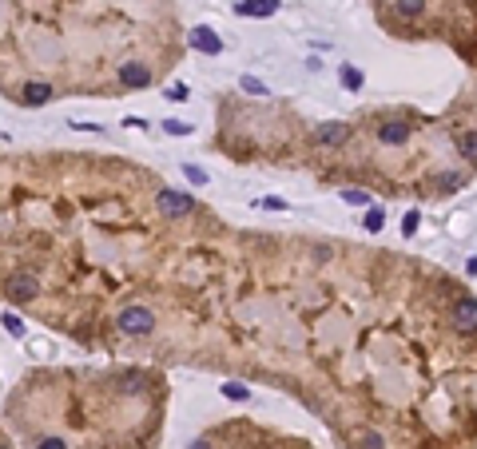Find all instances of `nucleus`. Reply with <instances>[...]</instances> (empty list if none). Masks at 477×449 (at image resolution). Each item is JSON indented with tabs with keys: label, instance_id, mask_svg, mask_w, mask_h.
Returning <instances> with one entry per match:
<instances>
[{
	"label": "nucleus",
	"instance_id": "nucleus-1",
	"mask_svg": "<svg viewBox=\"0 0 477 449\" xmlns=\"http://www.w3.org/2000/svg\"><path fill=\"white\" fill-rule=\"evenodd\" d=\"M116 330L127 334V338H147L151 330H155V315L147 310V306H123L120 315H116Z\"/></svg>",
	"mask_w": 477,
	"mask_h": 449
},
{
	"label": "nucleus",
	"instance_id": "nucleus-2",
	"mask_svg": "<svg viewBox=\"0 0 477 449\" xmlns=\"http://www.w3.org/2000/svg\"><path fill=\"white\" fill-rule=\"evenodd\" d=\"M155 211L163 219H187V215H195V199H191L187 191L163 187V191H155Z\"/></svg>",
	"mask_w": 477,
	"mask_h": 449
},
{
	"label": "nucleus",
	"instance_id": "nucleus-3",
	"mask_svg": "<svg viewBox=\"0 0 477 449\" xmlns=\"http://www.w3.org/2000/svg\"><path fill=\"white\" fill-rule=\"evenodd\" d=\"M4 291H8L13 303H32V298L40 294V279L32 275V270H16V275H8Z\"/></svg>",
	"mask_w": 477,
	"mask_h": 449
},
{
	"label": "nucleus",
	"instance_id": "nucleus-4",
	"mask_svg": "<svg viewBox=\"0 0 477 449\" xmlns=\"http://www.w3.org/2000/svg\"><path fill=\"white\" fill-rule=\"evenodd\" d=\"M116 80H120L123 92H144V88L151 84V68H147V64H139V60H127V64H120V68H116Z\"/></svg>",
	"mask_w": 477,
	"mask_h": 449
},
{
	"label": "nucleus",
	"instance_id": "nucleus-5",
	"mask_svg": "<svg viewBox=\"0 0 477 449\" xmlns=\"http://www.w3.org/2000/svg\"><path fill=\"white\" fill-rule=\"evenodd\" d=\"M410 135H414V127L406 120H382L378 127H374V139H378L382 147H402Z\"/></svg>",
	"mask_w": 477,
	"mask_h": 449
},
{
	"label": "nucleus",
	"instance_id": "nucleus-6",
	"mask_svg": "<svg viewBox=\"0 0 477 449\" xmlns=\"http://www.w3.org/2000/svg\"><path fill=\"white\" fill-rule=\"evenodd\" d=\"M453 330L457 334H477V298H457L453 303Z\"/></svg>",
	"mask_w": 477,
	"mask_h": 449
},
{
	"label": "nucleus",
	"instance_id": "nucleus-7",
	"mask_svg": "<svg viewBox=\"0 0 477 449\" xmlns=\"http://www.w3.org/2000/svg\"><path fill=\"white\" fill-rule=\"evenodd\" d=\"M282 0H235V16H247V20H267V16L279 13Z\"/></svg>",
	"mask_w": 477,
	"mask_h": 449
},
{
	"label": "nucleus",
	"instance_id": "nucleus-8",
	"mask_svg": "<svg viewBox=\"0 0 477 449\" xmlns=\"http://www.w3.org/2000/svg\"><path fill=\"white\" fill-rule=\"evenodd\" d=\"M346 139H350V123H318L314 127V144L318 147H343Z\"/></svg>",
	"mask_w": 477,
	"mask_h": 449
},
{
	"label": "nucleus",
	"instance_id": "nucleus-9",
	"mask_svg": "<svg viewBox=\"0 0 477 449\" xmlns=\"http://www.w3.org/2000/svg\"><path fill=\"white\" fill-rule=\"evenodd\" d=\"M187 44H191L195 52H207V56H219V52H223L219 32H215V28H207V25L191 28V36H187Z\"/></svg>",
	"mask_w": 477,
	"mask_h": 449
},
{
	"label": "nucleus",
	"instance_id": "nucleus-10",
	"mask_svg": "<svg viewBox=\"0 0 477 449\" xmlns=\"http://www.w3.org/2000/svg\"><path fill=\"white\" fill-rule=\"evenodd\" d=\"M52 96H56L52 84H44V80H28L25 92H20V104H25V108H44Z\"/></svg>",
	"mask_w": 477,
	"mask_h": 449
},
{
	"label": "nucleus",
	"instance_id": "nucleus-11",
	"mask_svg": "<svg viewBox=\"0 0 477 449\" xmlns=\"http://www.w3.org/2000/svg\"><path fill=\"white\" fill-rule=\"evenodd\" d=\"M438 195H453V191H462L465 187V175L462 171H441V175H434V183H429Z\"/></svg>",
	"mask_w": 477,
	"mask_h": 449
},
{
	"label": "nucleus",
	"instance_id": "nucleus-12",
	"mask_svg": "<svg viewBox=\"0 0 477 449\" xmlns=\"http://www.w3.org/2000/svg\"><path fill=\"white\" fill-rule=\"evenodd\" d=\"M394 13H398V20H422L426 0H394Z\"/></svg>",
	"mask_w": 477,
	"mask_h": 449
},
{
	"label": "nucleus",
	"instance_id": "nucleus-13",
	"mask_svg": "<svg viewBox=\"0 0 477 449\" xmlns=\"http://www.w3.org/2000/svg\"><path fill=\"white\" fill-rule=\"evenodd\" d=\"M457 151H462V159L477 163V127H469V132L457 135Z\"/></svg>",
	"mask_w": 477,
	"mask_h": 449
},
{
	"label": "nucleus",
	"instance_id": "nucleus-14",
	"mask_svg": "<svg viewBox=\"0 0 477 449\" xmlns=\"http://www.w3.org/2000/svg\"><path fill=\"white\" fill-rule=\"evenodd\" d=\"M338 80H343L346 92H362V84H366V80H362V72H358L354 64H343V68H338Z\"/></svg>",
	"mask_w": 477,
	"mask_h": 449
},
{
	"label": "nucleus",
	"instance_id": "nucleus-15",
	"mask_svg": "<svg viewBox=\"0 0 477 449\" xmlns=\"http://www.w3.org/2000/svg\"><path fill=\"white\" fill-rule=\"evenodd\" d=\"M382 227H386V211L370 203V207H366V231H370V235H378Z\"/></svg>",
	"mask_w": 477,
	"mask_h": 449
},
{
	"label": "nucleus",
	"instance_id": "nucleus-16",
	"mask_svg": "<svg viewBox=\"0 0 477 449\" xmlns=\"http://www.w3.org/2000/svg\"><path fill=\"white\" fill-rule=\"evenodd\" d=\"M0 322H4V330H8L13 338H25V318L16 315V310H8V315H0Z\"/></svg>",
	"mask_w": 477,
	"mask_h": 449
},
{
	"label": "nucleus",
	"instance_id": "nucleus-17",
	"mask_svg": "<svg viewBox=\"0 0 477 449\" xmlns=\"http://www.w3.org/2000/svg\"><path fill=\"white\" fill-rule=\"evenodd\" d=\"M358 445L362 449H386V437H382L378 429H362V434H358Z\"/></svg>",
	"mask_w": 477,
	"mask_h": 449
},
{
	"label": "nucleus",
	"instance_id": "nucleus-18",
	"mask_svg": "<svg viewBox=\"0 0 477 449\" xmlns=\"http://www.w3.org/2000/svg\"><path fill=\"white\" fill-rule=\"evenodd\" d=\"M343 199H346L350 207H362V211L370 207V191H362V187H346V191H343Z\"/></svg>",
	"mask_w": 477,
	"mask_h": 449
},
{
	"label": "nucleus",
	"instance_id": "nucleus-19",
	"mask_svg": "<svg viewBox=\"0 0 477 449\" xmlns=\"http://www.w3.org/2000/svg\"><path fill=\"white\" fill-rule=\"evenodd\" d=\"M239 88L251 92V96H270V88L263 84V80H255V76H239Z\"/></svg>",
	"mask_w": 477,
	"mask_h": 449
},
{
	"label": "nucleus",
	"instance_id": "nucleus-20",
	"mask_svg": "<svg viewBox=\"0 0 477 449\" xmlns=\"http://www.w3.org/2000/svg\"><path fill=\"white\" fill-rule=\"evenodd\" d=\"M223 398H231V401H247V398H251V389H247V386H239V382H223Z\"/></svg>",
	"mask_w": 477,
	"mask_h": 449
},
{
	"label": "nucleus",
	"instance_id": "nucleus-21",
	"mask_svg": "<svg viewBox=\"0 0 477 449\" xmlns=\"http://www.w3.org/2000/svg\"><path fill=\"white\" fill-rule=\"evenodd\" d=\"M163 132H167V135H179V139H187V135L195 132V127H191V123H184V120H163Z\"/></svg>",
	"mask_w": 477,
	"mask_h": 449
},
{
	"label": "nucleus",
	"instance_id": "nucleus-22",
	"mask_svg": "<svg viewBox=\"0 0 477 449\" xmlns=\"http://www.w3.org/2000/svg\"><path fill=\"white\" fill-rule=\"evenodd\" d=\"M163 99H172V104H187V99H191V96H187V84H167V88H163Z\"/></svg>",
	"mask_w": 477,
	"mask_h": 449
},
{
	"label": "nucleus",
	"instance_id": "nucleus-23",
	"mask_svg": "<svg viewBox=\"0 0 477 449\" xmlns=\"http://www.w3.org/2000/svg\"><path fill=\"white\" fill-rule=\"evenodd\" d=\"M184 175H187L191 183H195V187H207V171L195 167V163H184Z\"/></svg>",
	"mask_w": 477,
	"mask_h": 449
},
{
	"label": "nucleus",
	"instance_id": "nucleus-24",
	"mask_svg": "<svg viewBox=\"0 0 477 449\" xmlns=\"http://www.w3.org/2000/svg\"><path fill=\"white\" fill-rule=\"evenodd\" d=\"M417 223H422V215H417V211H410V215L402 219V231H406V235H414V231H417Z\"/></svg>",
	"mask_w": 477,
	"mask_h": 449
},
{
	"label": "nucleus",
	"instance_id": "nucleus-25",
	"mask_svg": "<svg viewBox=\"0 0 477 449\" xmlns=\"http://www.w3.org/2000/svg\"><path fill=\"white\" fill-rule=\"evenodd\" d=\"M36 449H68V441H64V437H44Z\"/></svg>",
	"mask_w": 477,
	"mask_h": 449
},
{
	"label": "nucleus",
	"instance_id": "nucleus-26",
	"mask_svg": "<svg viewBox=\"0 0 477 449\" xmlns=\"http://www.w3.org/2000/svg\"><path fill=\"white\" fill-rule=\"evenodd\" d=\"M465 275H469V279H477V258H469V263H465Z\"/></svg>",
	"mask_w": 477,
	"mask_h": 449
},
{
	"label": "nucleus",
	"instance_id": "nucleus-27",
	"mask_svg": "<svg viewBox=\"0 0 477 449\" xmlns=\"http://www.w3.org/2000/svg\"><path fill=\"white\" fill-rule=\"evenodd\" d=\"M187 449H215V445H211V441H191Z\"/></svg>",
	"mask_w": 477,
	"mask_h": 449
}]
</instances>
